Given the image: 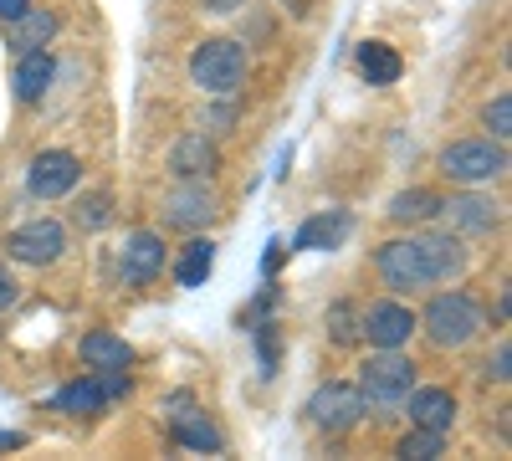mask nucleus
<instances>
[{"instance_id": "9d476101", "label": "nucleus", "mask_w": 512, "mask_h": 461, "mask_svg": "<svg viewBox=\"0 0 512 461\" xmlns=\"http://www.w3.org/2000/svg\"><path fill=\"white\" fill-rule=\"evenodd\" d=\"M441 216L451 221L456 236H492L502 226V205L492 195H477V185H466L461 195H451L441 205Z\"/></svg>"}, {"instance_id": "0eeeda50", "label": "nucleus", "mask_w": 512, "mask_h": 461, "mask_svg": "<svg viewBox=\"0 0 512 461\" xmlns=\"http://www.w3.org/2000/svg\"><path fill=\"white\" fill-rule=\"evenodd\" d=\"M62 251H67V226L52 216H36L6 236V257L26 262V267H52V262H62Z\"/></svg>"}, {"instance_id": "cd10ccee", "label": "nucleus", "mask_w": 512, "mask_h": 461, "mask_svg": "<svg viewBox=\"0 0 512 461\" xmlns=\"http://www.w3.org/2000/svg\"><path fill=\"white\" fill-rule=\"evenodd\" d=\"M328 333H333V344H354V339H359V318H354L349 303L328 308Z\"/></svg>"}, {"instance_id": "bb28decb", "label": "nucleus", "mask_w": 512, "mask_h": 461, "mask_svg": "<svg viewBox=\"0 0 512 461\" xmlns=\"http://www.w3.org/2000/svg\"><path fill=\"white\" fill-rule=\"evenodd\" d=\"M482 123L492 129V139H507V134H512V93H497V98L482 108Z\"/></svg>"}, {"instance_id": "7ed1b4c3", "label": "nucleus", "mask_w": 512, "mask_h": 461, "mask_svg": "<svg viewBox=\"0 0 512 461\" xmlns=\"http://www.w3.org/2000/svg\"><path fill=\"white\" fill-rule=\"evenodd\" d=\"M374 272L384 277L390 292H425V287H441L436 267H431V251H425L420 236H395L374 251Z\"/></svg>"}, {"instance_id": "423d86ee", "label": "nucleus", "mask_w": 512, "mask_h": 461, "mask_svg": "<svg viewBox=\"0 0 512 461\" xmlns=\"http://www.w3.org/2000/svg\"><path fill=\"white\" fill-rule=\"evenodd\" d=\"M364 395H359V385H318L313 390V400H308V421L323 431V436H349L359 421H364Z\"/></svg>"}, {"instance_id": "4be33fe9", "label": "nucleus", "mask_w": 512, "mask_h": 461, "mask_svg": "<svg viewBox=\"0 0 512 461\" xmlns=\"http://www.w3.org/2000/svg\"><path fill=\"white\" fill-rule=\"evenodd\" d=\"M52 405H57V410H67V415H103L108 390H103L98 374H82V380H72L67 390H57V400H52Z\"/></svg>"}, {"instance_id": "f3484780", "label": "nucleus", "mask_w": 512, "mask_h": 461, "mask_svg": "<svg viewBox=\"0 0 512 461\" xmlns=\"http://www.w3.org/2000/svg\"><path fill=\"white\" fill-rule=\"evenodd\" d=\"M57 31H62V21H57L52 11H41L36 0H31V11H21V16L6 26V47L21 57V52H31V47H52Z\"/></svg>"}, {"instance_id": "7c9ffc66", "label": "nucleus", "mask_w": 512, "mask_h": 461, "mask_svg": "<svg viewBox=\"0 0 512 461\" xmlns=\"http://www.w3.org/2000/svg\"><path fill=\"white\" fill-rule=\"evenodd\" d=\"M200 6L210 16H236V11H246V0H200Z\"/></svg>"}, {"instance_id": "c756f323", "label": "nucleus", "mask_w": 512, "mask_h": 461, "mask_svg": "<svg viewBox=\"0 0 512 461\" xmlns=\"http://www.w3.org/2000/svg\"><path fill=\"white\" fill-rule=\"evenodd\" d=\"M16 298H21V287H16V277H11L6 267H0V313H6V308H16Z\"/></svg>"}, {"instance_id": "6ab92c4d", "label": "nucleus", "mask_w": 512, "mask_h": 461, "mask_svg": "<svg viewBox=\"0 0 512 461\" xmlns=\"http://www.w3.org/2000/svg\"><path fill=\"white\" fill-rule=\"evenodd\" d=\"M420 241H425V251H431L436 282H451V277H461L466 267H472V251H466V236H456L451 226H446V231H425Z\"/></svg>"}, {"instance_id": "a211bd4d", "label": "nucleus", "mask_w": 512, "mask_h": 461, "mask_svg": "<svg viewBox=\"0 0 512 461\" xmlns=\"http://www.w3.org/2000/svg\"><path fill=\"white\" fill-rule=\"evenodd\" d=\"M349 231H354L349 211H323V216H313L303 231L292 236V251H333V246L349 241Z\"/></svg>"}, {"instance_id": "473e14b6", "label": "nucleus", "mask_w": 512, "mask_h": 461, "mask_svg": "<svg viewBox=\"0 0 512 461\" xmlns=\"http://www.w3.org/2000/svg\"><path fill=\"white\" fill-rule=\"evenodd\" d=\"M16 446H21V436H16V431H6V436H0V451H16Z\"/></svg>"}, {"instance_id": "4468645a", "label": "nucleus", "mask_w": 512, "mask_h": 461, "mask_svg": "<svg viewBox=\"0 0 512 461\" xmlns=\"http://www.w3.org/2000/svg\"><path fill=\"white\" fill-rule=\"evenodd\" d=\"M169 170H175V180H210L221 170V149L205 134H185L175 149H169Z\"/></svg>"}, {"instance_id": "b1692460", "label": "nucleus", "mask_w": 512, "mask_h": 461, "mask_svg": "<svg viewBox=\"0 0 512 461\" xmlns=\"http://www.w3.org/2000/svg\"><path fill=\"white\" fill-rule=\"evenodd\" d=\"M175 441L190 446V451H221L226 446V436L210 426L200 410H190V405H185V415H175Z\"/></svg>"}, {"instance_id": "c85d7f7f", "label": "nucleus", "mask_w": 512, "mask_h": 461, "mask_svg": "<svg viewBox=\"0 0 512 461\" xmlns=\"http://www.w3.org/2000/svg\"><path fill=\"white\" fill-rule=\"evenodd\" d=\"M482 380H487V385H507V380H512V344H507V339L487 354V364H482Z\"/></svg>"}, {"instance_id": "f03ea898", "label": "nucleus", "mask_w": 512, "mask_h": 461, "mask_svg": "<svg viewBox=\"0 0 512 461\" xmlns=\"http://www.w3.org/2000/svg\"><path fill=\"white\" fill-rule=\"evenodd\" d=\"M415 323L436 349H466L482 333V308L466 298V292H436V298L425 303V313H415Z\"/></svg>"}, {"instance_id": "a878e982", "label": "nucleus", "mask_w": 512, "mask_h": 461, "mask_svg": "<svg viewBox=\"0 0 512 461\" xmlns=\"http://www.w3.org/2000/svg\"><path fill=\"white\" fill-rule=\"evenodd\" d=\"M72 216H77V226H82V231H103V226L113 221V195H108V190H93V195H82Z\"/></svg>"}, {"instance_id": "dca6fc26", "label": "nucleus", "mask_w": 512, "mask_h": 461, "mask_svg": "<svg viewBox=\"0 0 512 461\" xmlns=\"http://www.w3.org/2000/svg\"><path fill=\"white\" fill-rule=\"evenodd\" d=\"M441 195L425 190V185H410L400 195H390V205H384V216H390L395 226H436L441 221Z\"/></svg>"}, {"instance_id": "393cba45", "label": "nucleus", "mask_w": 512, "mask_h": 461, "mask_svg": "<svg viewBox=\"0 0 512 461\" xmlns=\"http://www.w3.org/2000/svg\"><path fill=\"white\" fill-rule=\"evenodd\" d=\"M446 451V431H425V426H410V436L395 446V456L405 461H436Z\"/></svg>"}, {"instance_id": "6e6552de", "label": "nucleus", "mask_w": 512, "mask_h": 461, "mask_svg": "<svg viewBox=\"0 0 512 461\" xmlns=\"http://www.w3.org/2000/svg\"><path fill=\"white\" fill-rule=\"evenodd\" d=\"M82 185V159L72 149H41L31 159V175H26V190L36 200H62Z\"/></svg>"}, {"instance_id": "412c9836", "label": "nucleus", "mask_w": 512, "mask_h": 461, "mask_svg": "<svg viewBox=\"0 0 512 461\" xmlns=\"http://www.w3.org/2000/svg\"><path fill=\"white\" fill-rule=\"evenodd\" d=\"M77 354H82V364H93V369H128L134 364V349H128L118 333H88V339L77 344Z\"/></svg>"}, {"instance_id": "39448f33", "label": "nucleus", "mask_w": 512, "mask_h": 461, "mask_svg": "<svg viewBox=\"0 0 512 461\" xmlns=\"http://www.w3.org/2000/svg\"><path fill=\"white\" fill-rule=\"evenodd\" d=\"M507 170L502 139H456L441 149V175L451 185H492Z\"/></svg>"}, {"instance_id": "f8f14e48", "label": "nucleus", "mask_w": 512, "mask_h": 461, "mask_svg": "<svg viewBox=\"0 0 512 461\" xmlns=\"http://www.w3.org/2000/svg\"><path fill=\"white\" fill-rule=\"evenodd\" d=\"M210 216H216V195L205 190V180H180L164 200V221L180 231H200V226H210Z\"/></svg>"}, {"instance_id": "1a4fd4ad", "label": "nucleus", "mask_w": 512, "mask_h": 461, "mask_svg": "<svg viewBox=\"0 0 512 461\" xmlns=\"http://www.w3.org/2000/svg\"><path fill=\"white\" fill-rule=\"evenodd\" d=\"M415 333H420L415 313H410L405 303H395V298L374 303V308L359 318V339H369V349H405Z\"/></svg>"}, {"instance_id": "f257e3e1", "label": "nucleus", "mask_w": 512, "mask_h": 461, "mask_svg": "<svg viewBox=\"0 0 512 461\" xmlns=\"http://www.w3.org/2000/svg\"><path fill=\"white\" fill-rule=\"evenodd\" d=\"M190 82L205 98H231L246 82V47L231 36H205L190 52Z\"/></svg>"}, {"instance_id": "5701e85b", "label": "nucleus", "mask_w": 512, "mask_h": 461, "mask_svg": "<svg viewBox=\"0 0 512 461\" xmlns=\"http://www.w3.org/2000/svg\"><path fill=\"white\" fill-rule=\"evenodd\" d=\"M210 267H216V246L210 241H185L180 257H175V282L180 287H200L210 277Z\"/></svg>"}, {"instance_id": "2eb2a0df", "label": "nucleus", "mask_w": 512, "mask_h": 461, "mask_svg": "<svg viewBox=\"0 0 512 461\" xmlns=\"http://www.w3.org/2000/svg\"><path fill=\"white\" fill-rule=\"evenodd\" d=\"M410 405V426H425V431H451L456 426V395L441 390V385H425V390H410L405 395Z\"/></svg>"}, {"instance_id": "9b49d317", "label": "nucleus", "mask_w": 512, "mask_h": 461, "mask_svg": "<svg viewBox=\"0 0 512 461\" xmlns=\"http://www.w3.org/2000/svg\"><path fill=\"white\" fill-rule=\"evenodd\" d=\"M164 262H169V246H164V236H159V231H134V236L123 241L118 277H123L128 287H149V282L164 272Z\"/></svg>"}, {"instance_id": "20e7f679", "label": "nucleus", "mask_w": 512, "mask_h": 461, "mask_svg": "<svg viewBox=\"0 0 512 461\" xmlns=\"http://www.w3.org/2000/svg\"><path fill=\"white\" fill-rule=\"evenodd\" d=\"M415 359L410 354H400V349H379L374 359H364V369H359V395H364V405H379V410H395V405H405V395L415 390Z\"/></svg>"}, {"instance_id": "aec40b11", "label": "nucleus", "mask_w": 512, "mask_h": 461, "mask_svg": "<svg viewBox=\"0 0 512 461\" xmlns=\"http://www.w3.org/2000/svg\"><path fill=\"white\" fill-rule=\"evenodd\" d=\"M354 62H359L369 88H390V82H400V72H405V62H400V52L390 47V41H364Z\"/></svg>"}, {"instance_id": "2f4dec72", "label": "nucleus", "mask_w": 512, "mask_h": 461, "mask_svg": "<svg viewBox=\"0 0 512 461\" xmlns=\"http://www.w3.org/2000/svg\"><path fill=\"white\" fill-rule=\"evenodd\" d=\"M21 11H31V0H0V26H11Z\"/></svg>"}, {"instance_id": "ddd939ff", "label": "nucleus", "mask_w": 512, "mask_h": 461, "mask_svg": "<svg viewBox=\"0 0 512 461\" xmlns=\"http://www.w3.org/2000/svg\"><path fill=\"white\" fill-rule=\"evenodd\" d=\"M57 82V57L52 47H31L16 57V72H11V88H16V103H41Z\"/></svg>"}]
</instances>
